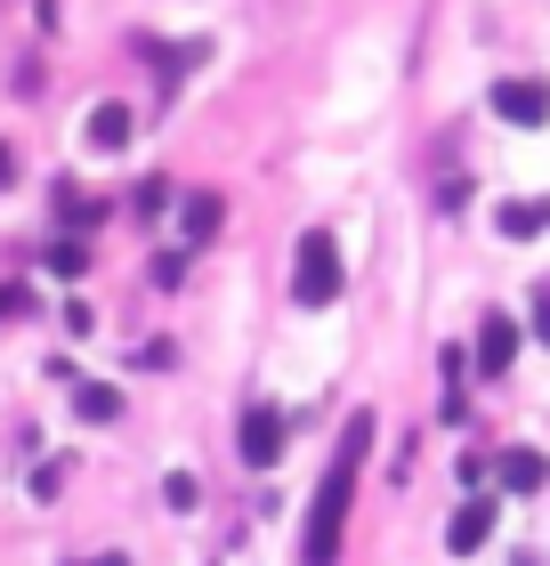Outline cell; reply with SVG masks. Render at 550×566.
<instances>
[{"label": "cell", "mask_w": 550, "mask_h": 566, "mask_svg": "<svg viewBox=\"0 0 550 566\" xmlns=\"http://www.w3.org/2000/svg\"><path fill=\"white\" fill-rule=\"evenodd\" d=\"M502 485H510V494H542V485H550V461H542V453H527V446L502 453Z\"/></svg>", "instance_id": "cell-7"}, {"label": "cell", "mask_w": 550, "mask_h": 566, "mask_svg": "<svg viewBox=\"0 0 550 566\" xmlns=\"http://www.w3.org/2000/svg\"><path fill=\"white\" fill-rule=\"evenodd\" d=\"M49 275H58V283H82V275H90V251H82V243H58V251H49Z\"/></svg>", "instance_id": "cell-11"}, {"label": "cell", "mask_w": 550, "mask_h": 566, "mask_svg": "<svg viewBox=\"0 0 550 566\" xmlns=\"http://www.w3.org/2000/svg\"><path fill=\"white\" fill-rule=\"evenodd\" d=\"M494 227H502L510 243H527V235H542V227H550V202H502V219H494Z\"/></svg>", "instance_id": "cell-9"}, {"label": "cell", "mask_w": 550, "mask_h": 566, "mask_svg": "<svg viewBox=\"0 0 550 566\" xmlns=\"http://www.w3.org/2000/svg\"><path fill=\"white\" fill-rule=\"evenodd\" d=\"M292 300L300 307H332L340 300V243L324 235V227H308L300 251H292Z\"/></svg>", "instance_id": "cell-2"}, {"label": "cell", "mask_w": 550, "mask_h": 566, "mask_svg": "<svg viewBox=\"0 0 550 566\" xmlns=\"http://www.w3.org/2000/svg\"><path fill=\"white\" fill-rule=\"evenodd\" d=\"M364 453H373V413H349L332 446V470L316 485V502H308V534H300V566H332L340 558V534H349V502H356V470Z\"/></svg>", "instance_id": "cell-1"}, {"label": "cell", "mask_w": 550, "mask_h": 566, "mask_svg": "<svg viewBox=\"0 0 550 566\" xmlns=\"http://www.w3.org/2000/svg\"><path fill=\"white\" fill-rule=\"evenodd\" d=\"M486 534H494V502H461L454 526H445V551L469 558V551H486Z\"/></svg>", "instance_id": "cell-5"}, {"label": "cell", "mask_w": 550, "mask_h": 566, "mask_svg": "<svg viewBox=\"0 0 550 566\" xmlns=\"http://www.w3.org/2000/svg\"><path fill=\"white\" fill-rule=\"evenodd\" d=\"M73 413H82V421H114V413H122V397H114V389H97V380H90V389L73 397Z\"/></svg>", "instance_id": "cell-12"}, {"label": "cell", "mask_w": 550, "mask_h": 566, "mask_svg": "<svg viewBox=\"0 0 550 566\" xmlns=\"http://www.w3.org/2000/svg\"><path fill=\"white\" fill-rule=\"evenodd\" d=\"M535 324H542V340H550V292H542V300H535Z\"/></svg>", "instance_id": "cell-13"}, {"label": "cell", "mask_w": 550, "mask_h": 566, "mask_svg": "<svg viewBox=\"0 0 550 566\" xmlns=\"http://www.w3.org/2000/svg\"><path fill=\"white\" fill-rule=\"evenodd\" d=\"M494 114H502V122H527V130H535V122L550 114V82H494Z\"/></svg>", "instance_id": "cell-4"}, {"label": "cell", "mask_w": 550, "mask_h": 566, "mask_svg": "<svg viewBox=\"0 0 550 566\" xmlns=\"http://www.w3.org/2000/svg\"><path fill=\"white\" fill-rule=\"evenodd\" d=\"M276 453H283V413L243 405V470H276Z\"/></svg>", "instance_id": "cell-3"}, {"label": "cell", "mask_w": 550, "mask_h": 566, "mask_svg": "<svg viewBox=\"0 0 550 566\" xmlns=\"http://www.w3.org/2000/svg\"><path fill=\"white\" fill-rule=\"evenodd\" d=\"M82 566H129V558H114V551H106V558H82Z\"/></svg>", "instance_id": "cell-14"}, {"label": "cell", "mask_w": 550, "mask_h": 566, "mask_svg": "<svg viewBox=\"0 0 550 566\" xmlns=\"http://www.w3.org/2000/svg\"><path fill=\"white\" fill-rule=\"evenodd\" d=\"M510 356H518V324L494 307V316L478 324V373H510Z\"/></svg>", "instance_id": "cell-6"}, {"label": "cell", "mask_w": 550, "mask_h": 566, "mask_svg": "<svg viewBox=\"0 0 550 566\" xmlns=\"http://www.w3.org/2000/svg\"><path fill=\"white\" fill-rule=\"evenodd\" d=\"M219 235V195H187V243H211Z\"/></svg>", "instance_id": "cell-10"}, {"label": "cell", "mask_w": 550, "mask_h": 566, "mask_svg": "<svg viewBox=\"0 0 550 566\" xmlns=\"http://www.w3.org/2000/svg\"><path fill=\"white\" fill-rule=\"evenodd\" d=\"M9 170H17V163H9V146H0V187H9Z\"/></svg>", "instance_id": "cell-15"}, {"label": "cell", "mask_w": 550, "mask_h": 566, "mask_svg": "<svg viewBox=\"0 0 550 566\" xmlns=\"http://www.w3.org/2000/svg\"><path fill=\"white\" fill-rule=\"evenodd\" d=\"M90 146H97V154L129 146V106H90Z\"/></svg>", "instance_id": "cell-8"}]
</instances>
